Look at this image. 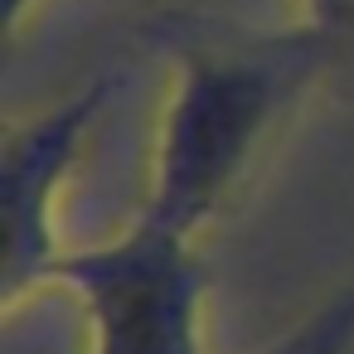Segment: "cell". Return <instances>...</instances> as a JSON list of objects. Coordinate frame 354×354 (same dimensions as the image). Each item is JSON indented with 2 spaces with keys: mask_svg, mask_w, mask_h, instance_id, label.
Segmentation results:
<instances>
[{
  "mask_svg": "<svg viewBox=\"0 0 354 354\" xmlns=\"http://www.w3.org/2000/svg\"><path fill=\"white\" fill-rule=\"evenodd\" d=\"M49 286L88 315V354H204V272L194 238L136 214L117 238L68 248Z\"/></svg>",
  "mask_w": 354,
  "mask_h": 354,
  "instance_id": "7a4b0ae2",
  "label": "cell"
},
{
  "mask_svg": "<svg viewBox=\"0 0 354 354\" xmlns=\"http://www.w3.org/2000/svg\"><path fill=\"white\" fill-rule=\"evenodd\" d=\"M301 20L325 35H339L354 20V0H301Z\"/></svg>",
  "mask_w": 354,
  "mask_h": 354,
  "instance_id": "5b68a950",
  "label": "cell"
},
{
  "mask_svg": "<svg viewBox=\"0 0 354 354\" xmlns=\"http://www.w3.org/2000/svg\"><path fill=\"white\" fill-rule=\"evenodd\" d=\"M112 83L97 78L73 97L54 102L30 122H10L6 151H0V281H6V310L35 286H49L54 262L68 252L59 243V189L83 151L93 117L102 112Z\"/></svg>",
  "mask_w": 354,
  "mask_h": 354,
  "instance_id": "3957f363",
  "label": "cell"
},
{
  "mask_svg": "<svg viewBox=\"0 0 354 354\" xmlns=\"http://www.w3.org/2000/svg\"><path fill=\"white\" fill-rule=\"evenodd\" d=\"M272 354H354V291L335 296L320 315L277 339Z\"/></svg>",
  "mask_w": 354,
  "mask_h": 354,
  "instance_id": "277c9868",
  "label": "cell"
},
{
  "mask_svg": "<svg viewBox=\"0 0 354 354\" xmlns=\"http://www.w3.org/2000/svg\"><path fill=\"white\" fill-rule=\"evenodd\" d=\"M335 35L296 25L281 35L194 39L175 54L146 209L175 233H199L223 214L267 136L296 107Z\"/></svg>",
  "mask_w": 354,
  "mask_h": 354,
  "instance_id": "6da1fadb",
  "label": "cell"
},
{
  "mask_svg": "<svg viewBox=\"0 0 354 354\" xmlns=\"http://www.w3.org/2000/svg\"><path fill=\"white\" fill-rule=\"evenodd\" d=\"M262 354H272V349H262Z\"/></svg>",
  "mask_w": 354,
  "mask_h": 354,
  "instance_id": "52a82bcc",
  "label": "cell"
},
{
  "mask_svg": "<svg viewBox=\"0 0 354 354\" xmlns=\"http://www.w3.org/2000/svg\"><path fill=\"white\" fill-rule=\"evenodd\" d=\"M44 6V0H0V25H6V35H15L25 25V15H35Z\"/></svg>",
  "mask_w": 354,
  "mask_h": 354,
  "instance_id": "8992f818",
  "label": "cell"
}]
</instances>
